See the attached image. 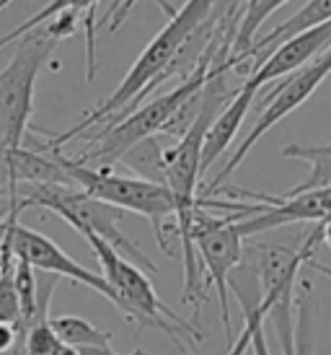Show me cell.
Returning a JSON list of instances; mask_svg holds the SVG:
<instances>
[{
	"mask_svg": "<svg viewBox=\"0 0 331 355\" xmlns=\"http://www.w3.org/2000/svg\"><path fill=\"white\" fill-rule=\"evenodd\" d=\"M215 3L217 0H186L184 6L171 16V21L150 40V44L135 60V65L129 68L125 80L117 86V91L107 101H101L98 107L91 109L78 125H73L65 132L49 135L44 130H39L42 135L47 138L42 146H47V148H62L70 140L83 138L91 128L111 125V122H117L125 114H129L132 109L140 107V101L145 99V94L156 91L163 83V73L179 58V52L184 50V44L192 40V34L202 26V21L213 13Z\"/></svg>",
	"mask_w": 331,
	"mask_h": 355,
	"instance_id": "1",
	"label": "cell"
},
{
	"mask_svg": "<svg viewBox=\"0 0 331 355\" xmlns=\"http://www.w3.org/2000/svg\"><path fill=\"white\" fill-rule=\"evenodd\" d=\"M42 150H49L60 161V166L65 168L68 179L86 195L101 200L107 205H114L125 213H137L145 216L153 226V234L158 239V247L163 249L168 257L176 254L174 241L179 239V223H176V200L171 189L166 184H156L140 177H127L117 174L111 168H93L83 166L75 158L62 153V148H47L39 146ZM181 244V241H179Z\"/></svg>",
	"mask_w": 331,
	"mask_h": 355,
	"instance_id": "2",
	"label": "cell"
},
{
	"mask_svg": "<svg viewBox=\"0 0 331 355\" xmlns=\"http://www.w3.org/2000/svg\"><path fill=\"white\" fill-rule=\"evenodd\" d=\"M83 239L88 241V247L93 249L98 265H101V275H104V280L111 286L114 296H117L119 314L137 327L166 332L181 355L192 353L186 347V340H202L205 335L192 322L181 319L176 311H171L161 301V296L156 293V286L145 275V270H140L135 262H129L125 254H119L117 249L111 247V244H107L104 239L98 236H83Z\"/></svg>",
	"mask_w": 331,
	"mask_h": 355,
	"instance_id": "3",
	"label": "cell"
},
{
	"mask_svg": "<svg viewBox=\"0 0 331 355\" xmlns=\"http://www.w3.org/2000/svg\"><path fill=\"white\" fill-rule=\"evenodd\" d=\"M207 78H210V68L202 65L186 80H181L174 91L161 94L153 101H147L145 107L132 109L129 114H125L111 125H104L96 135H86L88 146L80 156H75V161L83 166L111 168L114 164L122 161L125 153H129L143 140L156 138L158 132H166L176 112L205 89Z\"/></svg>",
	"mask_w": 331,
	"mask_h": 355,
	"instance_id": "4",
	"label": "cell"
},
{
	"mask_svg": "<svg viewBox=\"0 0 331 355\" xmlns=\"http://www.w3.org/2000/svg\"><path fill=\"white\" fill-rule=\"evenodd\" d=\"M10 207L16 210H26V207H44L52 210L55 216H60L65 223L78 231L80 236H98L104 239L107 244L117 249L119 254H125L129 262H135L140 270H147L156 275L158 267L150 257L140 249L137 241L127 236L125 231L119 228L125 210H119L114 205H107L101 200L86 195L83 189L73 187V184H42V187H29L26 195H16L8 200Z\"/></svg>",
	"mask_w": 331,
	"mask_h": 355,
	"instance_id": "5",
	"label": "cell"
},
{
	"mask_svg": "<svg viewBox=\"0 0 331 355\" xmlns=\"http://www.w3.org/2000/svg\"><path fill=\"white\" fill-rule=\"evenodd\" d=\"M60 42L47 24L16 42L13 58L0 70V146H24L34 109V86Z\"/></svg>",
	"mask_w": 331,
	"mask_h": 355,
	"instance_id": "6",
	"label": "cell"
},
{
	"mask_svg": "<svg viewBox=\"0 0 331 355\" xmlns=\"http://www.w3.org/2000/svg\"><path fill=\"white\" fill-rule=\"evenodd\" d=\"M329 76H331V47L326 52H321L319 58H313L308 65H303L301 70L290 73L283 83H277V89H274L272 94H269V99L262 104V114L253 122L251 132L241 140V146L233 150V156L228 158V164L217 171V177L210 179L205 187H199V198H213L215 192L223 187L225 179L241 166V161L249 156V150H251L280 119H285L290 112H295L303 101L311 99L313 94H316V89H319Z\"/></svg>",
	"mask_w": 331,
	"mask_h": 355,
	"instance_id": "7",
	"label": "cell"
},
{
	"mask_svg": "<svg viewBox=\"0 0 331 355\" xmlns=\"http://www.w3.org/2000/svg\"><path fill=\"white\" fill-rule=\"evenodd\" d=\"M244 213H225L213 216L207 207L197 205L192 216V244H195L197 259L202 267L207 283L215 286L217 301H220V319L225 332L231 335V314H228V280L231 272L244 259V236L238 234L235 220H244Z\"/></svg>",
	"mask_w": 331,
	"mask_h": 355,
	"instance_id": "8",
	"label": "cell"
},
{
	"mask_svg": "<svg viewBox=\"0 0 331 355\" xmlns=\"http://www.w3.org/2000/svg\"><path fill=\"white\" fill-rule=\"evenodd\" d=\"M6 210H8V239H10V247H13V254L26 259L34 270H42V272L55 277H68V280L78 283V286L96 291L98 296H104L109 304L117 309V296H114V291L104 280L101 272H93V270L83 267L80 262H75L68 252H62L49 236L34 231V228L21 226L19 223L21 213L16 207L8 205Z\"/></svg>",
	"mask_w": 331,
	"mask_h": 355,
	"instance_id": "9",
	"label": "cell"
},
{
	"mask_svg": "<svg viewBox=\"0 0 331 355\" xmlns=\"http://www.w3.org/2000/svg\"><path fill=\"white\" fill-rule=\"evenodd\" d=\"M21 184L42 187V184H73V182L49 150L0 146V195L13 200L19 195Z\"/></svg>",
	"mask_w": 331,
	"mask_h": 355,
	"instance_id": "10",
	"label": "cell"
},
{
	"mask_svg": "<svg viewBox=\"0 0 331 355\" xmlns=\"http://www.w3.org/2000/svg\"><path fill=\"white\" fill-rule=\"evenodd\" d=\"M329 47L331 21L329 24H321V26H313L308 31H301V34L290 37L287 42H283L280 47H274L262 65L249 76V80H253L262 89L264 83H272V80L283 78V76H290L295 70H301L303 65L311 62V58H319Z\"/></svg>",
	"mask_w": 331,
	"mask_h": 355,
	"instance_id": "11",
	"label": "cell"
},
{
	"mask_svg": "<svg viewBox=\"0 0 331 355\" xmlns=\"http://www.w3.org/2000/svg\"><path fill=\"white\" fill-rule=\"evenodd\" d=\"M259 86L253 80H246L241 89L233 91V99L225 104V109L215 117V122L207 130L205 138V150H202V174L213 166L217 158L223 156L228 146L233 143V138L238 135V128L244 125L249 107H251L253 96H256Z\"/></svg>",
	"mask_w": 331,
	"mask_h": 355,
	"instance_id": "12",
	"label": "cell"
},
{
	"mask_svg": "<svg viewBox=\"0 0 331 355\" xmlns=\"http://www.w3.org/2000/svg\"><path fill=\"white\" fill-rule=\"evenodd\" d=\"M329 21H331V0H308L295 16H290L285 24H280L277 29H272L267 37H262V40L253 44L251 55H249V60H251L249 76L262 65L264 60H267V55H269L274 47H280L283 42H287L290 37L301 34V31H308V29H313V26L329 24ZM246 65H249V62H246ZM241 73H246V68L241 70Z\"/></svg>",
	"mask_w": 331,
	"mask_h": 355,
	"instance_id": "13",
	"label": "cell"
},
{
	"mask_svg": "<svg viewBox=\"0 0 331 355\" xmlns=\"http://www.w3.org/2000/svg\"><path fill=\"white\" fill-rule=\"evenodd\" d=\"M101 0H49L47 6L39 10V13H34L31 19H26L21 26H16L13 31H8L6 37H0V50L10 44V42H19L24 34H29V31L39 29L42 24H47L49 19H55L57 13H65V10H86V78L93 80V70H96V58H93V10Z\"/></svg>",
	"mask_w": 331,
	"mask_h": 355,
	"instance_id": "14",
	"label": "cell"
},
{
	"mask_svg": "<svg viewBox=\"0 0 331 355\" xmlns=\"http://www.w3.org/2000/svg\"><path fill=\"white\" fill-rule=\"evenodd\" d=\"M285 3L287 0H244V16H241L233 50H231V68H235L238 73L246 68L249 55H251L253 44H256V31H259V26L280 6H285Z\"/></svg>",
	"mask_w": 331,
	"mask_h": 355,
	"instance_id": "15",
	"label": "cell"
},
{
	"mask_svg": "<svg viewBox=\"0 0 331 355\" xmlns=\"http://www.w3.org/2000/svg\"><path fill=\"white\" fill-rule=\"evenodd\" d=\"M301 293L295 298L298 306V319H295V329L292 332H283L280 345H283V355H313V343H316V304H313V291L311 280L303 277Z\"/></svg>",
	"mask_w": 331,
	"mask_h": 355,
	"instance_id": "16",
	"label": "cell"
},
{
	"mask_svg": "<svg viewBox=\"0 0 331 355\" xmlns=\"http://www.w3.org/2000/svg\"><path fill=\"white\" fill-rule=\"evenodd\" d=\"M283 156L305 161L311 166V174L303 179L298 187H292L287 195H301V192L331 187V146H287L283 150Z\"/></svg>",
	"mask_w": 331,
	"mask_h": 355,
	"instance_id": "17",
	"label": "cell"
},
{
	"mask_svg": "<svg viewBox=\"0 0 331 355\" xmlns=\"http://www.w3.org/2000/svg\"><path fill=\"white\" fill-rule=\"evenodd\" d=\"M52 329L57 332V337L65 345L83 350V347H109L111 345V332L107 329H98L96 324H91L88 319L75 314H62L49 319Z\"/></svg>",
	"mask_w": 331,
	"mask_h": 355,
	"instance_id": "18",
	"label": "cell"
},
{
	"mask_svg": "<svg viewBox=\"0 0 331 355\" xmlns=\"http://www.w3.org/2000/svg\"><path fill=\"white\" fill-rule=\"evenodd\" d=\"M0 257H3V272H0V324H13L21 332V304L19 293L13 286V265H16V254L10 247L8 228L6 236L0 241Z\"/></svg>",
	"mask_w": 331,
	"mask_h": 355,
	"instance_id": "19",
	"label": "cell"
},
{
	"mask_svg": "<svg viewBox=\"0 0 331 355\" xmlns=\"http://www.w3.org/2000/svg\"><path fill=\"white\" fill-rule=\"evenodd\" d=\"M269 316V311L264 309V304L256 311V322H253V335H251V353L253 355H269V345H267V335H264V319Z\"/></svg>",
	"mask_w": 331,
	"mask_h": 355,
	"instance_id": "20",
	"label": "cell"
},
{
	"mask_svg": "<svg viewBox=\"0 0 331 355\" xmlns=\"http://www.w3.org/2000/svg\"><path fill=\"white\" fill-rule=\"evenodd\" d=\"M19 340H21L19 327H13V324H0V353H8V350H13Z\"/></svg>",
	"mask_w": 331,
	"mask_h": 355,
	"instance_id": "21",
	"label": "cell"
},
{
	"mask_svg": "<svg viewBox=\"0 0 331 355\" xmlns=\"http://www.w3.org/2000/svg\"><path fill=\"white\" fill-rule=\"evenodd\" d=\"M80 355H122V353H117L114 347L109 345V347H83ZM132 355H143V353H132Z\"/></svg>",
	"mask_w": 331,
	"mask_h": 355,
	"instance_id": "22",
	"label": "cell"
},
{
	"mask_svg": "<svg viewBox=\"0 0 331 355\" xmlns=\"http://www.w3.org/2000/svg\"><path fill=\"white\" fill-rule=\"evenodd\" d=\"M6 228H8V210H0V241L6 236Z\"/></svg>",
	"mask_w": 331,
	"mask_h": 355,
	"instance_id": "23",
	"label": "cell"
},
{
	"mask_svg": "<svg viewBox=\"0 0 331 355\" xmlns=\"http://www.w3.org/2000/svg\"><path fill=\"white\" fill-rule=\"evenodd\" d=\"M55 355H80V350H75V347H70V345H65V343H62Z\"/></svg>",
	"mask_w": 331,
	"mask_h": 355,
	"instance_id": "24",
	"label": "cell"
},
{
	"mask_svg": "<svg viewBox=\"0 0 331 355\" xmlns=\"http://www.w3.org/2000/svg\"><path fill=\"white\" fill-rule=\"evenodd\" d=\"M308 265H313V267H316V270H319V272H323V275H326V277H331V270H329V267H326V265H321V262H316V259H311Z\"/></svg>",
	"mask_w": 331,
	"mask_h": 355,
	"instance_id": "25",
	"label": "cell"
},
{
	"mask_svg": "<svg viewBox=\"0 0 331 355\" xmlns=\"http://www.w3.org/2000/svg\"><path fill=\"white\" fill-rule=\"evenodd\" d=\"M8 3H13V0H0V10L6 8V6H8Z\"/></svg>",
	"mask_w": 331,
	"mask_h": 355,
	"instance_id": "26",
	"label": "cell"
},
{
	"mask_svg": "<svg viewBox=\"0 0 331 355\" xmlns=\"http://www.w3.org/2000/svg\"><path fill=\"white\" fill-rule=\"evenodd\" d=\"M0 272H3V257H0Z\"/></svg>",
	"mask_w": 331,
	"mask_h": 355,
	"instance_id": "27",
	"label": "cell"
}]
</instances>
